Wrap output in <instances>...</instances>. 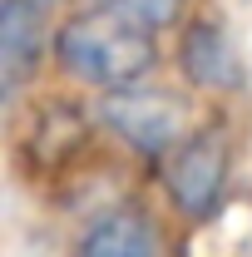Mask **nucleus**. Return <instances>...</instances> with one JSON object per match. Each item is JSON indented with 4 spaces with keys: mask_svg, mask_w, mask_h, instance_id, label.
<instances>
[{
    "mask_svg": "<svg viewBox=\"0 0 252 257\" xmlns=\"http://www.w3.org/2000/svg\"><path fill=\"white\" fill-rule=\"evenodd\" d=\"M149 25L129 20L119 10H84V15H69L55 35V60L69 79L79 84H99V89H119L144 79L158 60V45Z\"/></svg>",
    "mask_w": 252,
    "mask_h": 257,
    "instance_id": "nucleus-1",
    "label": "nucleus"
},
{
    "mask_svg": "<svg viewBox=\"0 0 252 257\" xmlns=\"http://www.w3.org/2000/svg\"><path fill=\"white\" fill-rule=\"evenodd\" d=\"M99 119L114 139H124L134 154L163 163L183 139L193 134V109L178 89H163V84H119L109 89L99 104Z\"/></svg>",
    "mask_w": 252,
    "mask_h": 257,
    "instance_id": "nucleus-2",
    "label": "nucleus"
},
{
    "mask_svg": "<svg viewBox=\"0 0 252 257\" xmlns=\"http://www.w3.org/2000/svg\"><path fill=\"white\" fill-rule=\"evenodd\" d=\"M158 173H163L168 203L183 218H213L232 178V144L218 124H203L158 163Z\"/></svg>",
    "mask_w": 252,
    "mask_h": 257,
    "instance_id": "nucleus-3",
    "label": "nucleus"
},
{
    "mask_svg": "<svg viewBox=\"0 0 252 257\" xmlns=\"http://www.w3.org/2000/svg\"><path fill=\"white\" fill-rule=\"evenodd\" d=\"M45 0H0V84L15 99L45 60Z\"/></svg>",
    "mask_w": 252,
    "mask_h": 257,
    "instance_id": "nucleus-4",
    "label": "nucleus"
},
{
    "mask_svg": "<svg viewBox=\"0 0 252 257\" xmlns=\"http://www.w3.org/2000/svg\"><path fill=\"white\" fill-rule=\"evenodd\" d=\"M178 69H183V79L193 89H213V94H227V89L242 84V64H237V50H232V35L218 20H193L183 30Z\"/></svg>",
    "mask_w": 252,
    "mask_h": 257,
    "instance_id": "nucleus-5",
    "label": "nucleus"
},
{
    "mask_svg": "<svg viewBox=\"0 0 252 257\" xmlns=\"http://www.w3.org/2000/svg\"><path fill=\"white\" fill-rule=\"evenodd\" d=\"M79 257H163V237L149 213L139 208H109L79 237Z\"/></svg>",
    "mask_w": 252,
    "mask_h": 257,
    "instance_id": "nucleus-6",
    "label": "nucleus"
},
{
    "mask_svg": "<svg viewBox=\"0 0 252 257\" xmlns=\"http://www.w3.org/2000/svg\"><path fill=\"white\" fill-rule=\"evenodd\" d=\"M79 144H84V109H74V104H45L40 119H35V134H30L35 163L40 168H55Z\"/></svg>",
    "mask_w": 252,
    "mask_h": 257,
    "instance_id": "nucleus-7",
    "label": "nucleus"
},
{
    "mask_svg": "<svg viewBox=\"0 0 252 257\" xmlns=\"http://www.w3.org/2000/svg\"><path fill=\"white\" fill-rule=\"evenodd\" d=\"M104 10H119L129 20H139V25H149V30H173L178 20H183V10H188V0H94Z\"/></svg>",
    "mask_w": 252,
    "mask_h": 257,
    "instance_id": "nucleus-8",
    "label": "nucleus"
}]
</instances>
